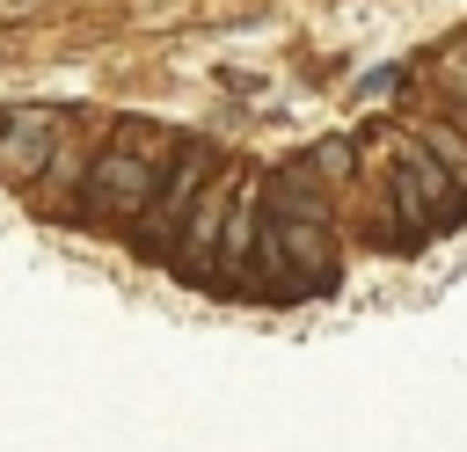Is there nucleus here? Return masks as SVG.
<instances>
[{
  "instance_id": "5",
  "label": "nucleus",
  "mask_w": 467,
  "mask_h": 452,
  "mask_svg": "<svg viewBox=\"0 0 467 452\" xmlns=\"http://www.w3.org/2000/svg\"><path fill=\"white\" fill-rule=\"evenodd\" d=\"M452 58H460V73H467V44H460V51H452Z\"/></svg>"
},
{
  "instance_id": "4",
  "label": "nucleus",
  "mask_w": 467,
  "mask_h": 452,
  "mask_svg": "<svg viewBox=\"0 0 467 452\" xmlns=\"http://www.w3.org/2000/svg\"><path fill=\"white\" fill-rule=\"evenodd\" d=\"M423 146H431V153H445V168L467 182V146H460V131H438V124H431V131H423Z\"/></svg>"
},
{
  "instance_id": "2",
  "label": "nucleus",
  "mask_w": 467,
  "mask_h": 452,
  "mask_svg": "<svg viewBox=\"0 0 467 452\" xmlns=\"http://www.w3.org/2000/svg\"><path fill=\"white\" fill-rule=\"evenodd\" d=\"M204 175H212V146H190V153H182V175L153 182V197H146V204H139V219H131L139 255H153V262H168V255H175V233H182L190 197H197V182H204Z\"/></svg>"
},
{
  "instance_id": "3",
  "label": "nucleus",
  "mask_w": 467,
  "mask_h": 452,
  "mask_svg": "<svg viewBox=\"0 0 467 452\" xmlns=\"http://www.w3.org/2000/svg\"><path fill=\"white\" fill-rule=\"evenodd\" d=\"M15 124H22V139H15V153L0 160V175H36V160H44V139H51V124H58V117H51V109H22Z\"/></svg>"
},
{
  "instance_id": "1",
  "label": "nucleus",
  "mask_w": 467,
  "mask_h": 452,
  "mask_svg": "<svg viewBox=\"0 0 467 452\" xmlns=\"http://www.w3.org/2000/svg\"><path fill=\"white\" fill-rule=\"evenodd\" d=\"M153 146H168V131H153V124H117V139L95 153V168H88V182H80V219H139V204L153 197V182H161V160L168 153H153Z\"/></svg>"
}]
</instances>
